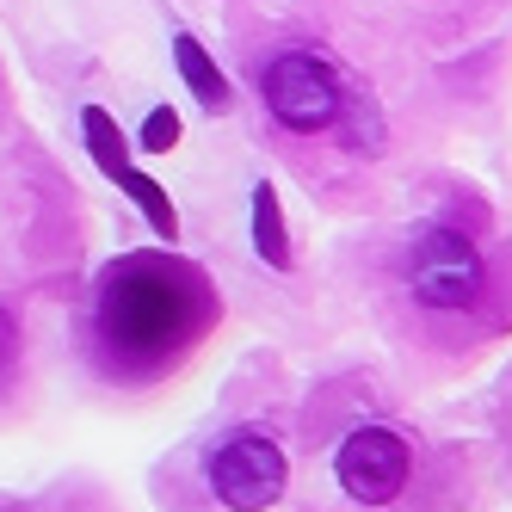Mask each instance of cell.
Instances as JSON below:
<instances>
[{"mask_svg":"<svg viewBox=\"0 0 512 512\" xmlns=\"http://www.w3.org/2000/svg\"><path fill=\"white\" fill-rule=\"evenodd\" d=\"M216 315V297L198 266L173 260H124L99 278V346L124 377H149L173 364Z\"/></svg>","mask_w":512,"mask_h":512,"instance_id":"6da1fadb","label":"cell"},{"mask_svg":"<svg viewBox=\"0 0 512 512\" xmlns=\"http://www.w3.org/2000/svg\"><path fill=\"white\" fill-rule=\"evenodd\" d=\"M260 93H266V112H272L290 136L334 130V124H340V105H346L340 75H334L321 56H309V50H278V56L266 62V75H260Z\"/></svg>","mask_w":512,"mask_h":512,"instance_id":"7a4b0ae2","label":"cell"},{"mask_svg":"<svg viewBox=\"0 0 512 512\" xmlns=\"http://www.w3.org/2000/svg\"><path fill=\"white\" fill-rule=\"evenodd\" d=\"M204 482H210V494L223 500L229 512H266V506H278V494L290 482V463H284L272 432L247 426V432H229L223 445L210 451Z\"/></svg>","mask_w":512,"mask_h":512,"instance_id":"3957f363","label":"cell"},{"mask_svg":"<svg viewBox=\"0 0 512 512\" xmlns=\"http://www.w3.org/2000/svg\"><path fill=\"white\" fill-rule=\"evenodd\" d=\"M488 284V266H482V247L457 229H426L408 253V290L414 303L426 309H469Z\"/></svg>","mask_w":512,"mask_h":512,"instance_id":"277c9868","label":"cell"},{"mask_svg":"<svg viewBox=\"0 0 512 512\" xmlns=\"http://www.w3.org/2000/svg\"><path fill=\"white\" fill-rule=\"evenodd\" d=\"M408 469H414V451H408V438L389 432V426H358L346 432V445L334 457V475H340V488L364 506H389L401 488H408Z\"/></svg>","mask_w":512,"mask_h":512,"instance_id":"5b68a950","label":"cell"},{"mask_svg":"<svg viewBox=\"0 0 512 512\" xmlns=\"http://www.w3.org/2000/svg\"><path fill=\"white\" fill-rule=\"evenodd\" d=\"M173 62H179V81L192 87V99L204 105V112H229V81H223V68L210 62V50L192 38V31L173 38Z\"/></svg>","mask_w":512,"mask_h":512,"instance_id":"8992f818","label":"cell"},{"mask_svg":"<svg viewBox=\"0 0 512 512\" xmlns=\"http://www.w3.org/2000/svg\"><path fill=\"white\" fill-rule=\"evenodd\" d=\"M253 253H260L272 272L290 266V229H284V210H278L272 186H253Z\"/></svg>","mask_w":512,"mask_h":512,"instance_id":"52a82bcc","label":"cell"},{"mask_svg":"<svg viewBox=\"0 0 512 512\" xmlns=\"http://www.w3.org/2000/svg\"><path fill=\"white\" fill-rule=\"evenodd\" d=\"M81 136H87V155H93V167H99L105 179H124V173H130V142H124V130L112 124V112L87 105V112H81Z\"/></svg>","mask_w":512,"mask_h":512,"instance_id":"ba28073f","label":"cell"},{"mask_svg":"<svg viewBox=\"0 0 512 512\" xmlns=\"http://www.w3.org/2000/svg\"><path fill=\"white\" fill-rule=\"evenodd\" d=\"M118 186H124V192H130V204L142 210V223H149V229H155V235H161V241L173 247V241H179V210H173V198H167V192L155 186L149 173H136V167H130V173L118 179Z\"/></svg>","mask_w":512,"mask_h":512,"instance_id":"9c48e42d","label":"cell"},{"mask_svg":"<svg viewBox=\"0 0 512 512\" xmlns=\"http://www.w3.org/2000/svg\"><path fill=\"white\" fill-rule=\"evenodd\" d=\"M340 124H346V142H352L358 155H377V149H383V118H377V99L346 93V105H340Z\"/></svg>","mask_w":512,"mask_h":512,"instance_id":"30bf717a","label":"cell"},{"mask_svg":"<svg viewBox=\"0 0 512 512\" xmlns=\"http://www.w3.org/2000/svg\"><path fill=\"white\" fill-rule=\"evenodd\" d=\"M173 142H179V112H173V105H155V112L142 118V149H149V155H167Z\"/></svg>","mask_w":512,"mask_h":512,"instance_id":"8fae6325","label":"cell"},{"mask_svg":"<svg viewBox=\"0 0 512 512\" xmlns=\"http://www.w3.org/2000/svg\"><path fill=\"white\" fill-rule=\"evenodd\" d=\"M13 352H19V321H13L7 309H0V371L13 364Z\"/></svg>","mask_w":512,"mask_h":512,"instance_id":"7c38bea8","label":"cell"}]
</instances>
